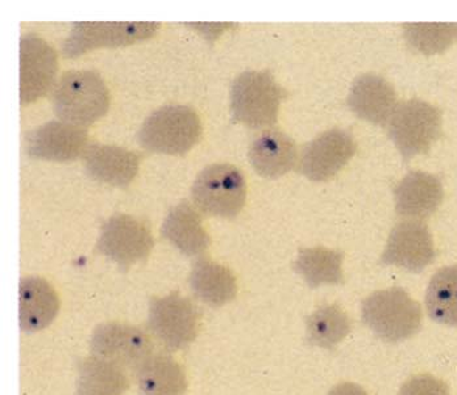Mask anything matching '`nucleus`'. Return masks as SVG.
<instances>
[{"label": "nucleus", "instance_id": "f257e3e1", "mask_svg": "<svg viewBox=\"0 0 457 395\" xmlns=\"http://www.w3.org/2000/svg\"><path fill=\"white\" fill-rule=\"evenodd\" d=\"M53 105L62 122L87 129L109 110V89L97 72L72 70L56 81Z\"/></svg>", "mask_w": 457, "mask_h": 395}, {"label": "nucleus", "instance_id": "f03ea898", "mask_svg": "<svg viewBox=\"0 0 457 395\" xmlns=\"http://www.w3.org/2000/svg\"><path fill=\"white\" fill-rule=\"evenodd\" d=\"M362 323L387 343H400L417 334L422 326V309L404 288L377 290L362 303Z\"/></svg>", "mask_w": 457, "mask_h": 395}, {"label": "nucleus", "instance_id": "7ed1b4c3", "mask_svg": "<svg viewBox=\"0 0 457 395\" xmlns=\"http://www.w3.org/2000/svg\"><path fill=\"white\" fill-rule=\"evenodd\" d=\"M287 92L270 71H245L231 84L230 106L234 121L250 129L278 123Z\"/></svg>", "mask_w": 457, "mask_h": 395}, {"label": "nucleus", "instance_id": "20e7f679", "mask_svg": "<svg viewBox=\"0 0 457 395\" xmlns=\"http://www.w3.org/2000/svg\"><path fill=\"white\" fill-rule=\"evenodd\" d=\"M202 121L190 106L168 105L144 121L137 139L143 148L165 155H185L202 137Z\"/></svg>", "mask_w": 457, "mask_h": 395}, {"label": "nucleus", "instance_id": "39448f33", "mask_svg": "<svg viewBox=\"0 0 457 395\" xmlns=\"http://www.w3.org/2000/svg\"><path fill=\"white\" fill-rule=\"evenodd\" d=\"M442 134V112L428 101L411 98L397 105L388 122V137L404 162L428 154Z\"/></svg>", "mask_w": 457, "mask_h": 395}, {"label": "nucleus", "instance_id": "423d86ee", "mask_svg": "<svg viewBox=\"0 0 457 395\" xmlns=\"http://www.w3.org/2000/svg\"><path fill=\"white\" fill-rule=\"evenodd\" d=\"M191 197L200 213L233 219L246 203V180L231 164H212L197 174Z\"/></svg>", "mask_w": 457, "mask_h": 395}, {"label": "nucleus", "instance_id": "0eeeda50", "mask_svg": "<svg viewBox=\"0 0 457 395\" xmlns=\"http://www.w3.org/2000/svg\"><path fill=\"white\" fill-rule=\"evenodd\" d=\"M200 310L191 298L173 292L149 301L148 327L166 349H183L196 340Z\"/></svg>", "mask_w": 457, "mask_h": 395}, {"label": "nucleus", "instance_id": "6e6552de", "mask_svg": "<svg viewBox=\"0 0 457 395\" xmlns=\"http://www.w3.org/2000/svg\"><path fill=\"white\" fill-rule=\"evenodd\" d=\"M160 22L78 21L63 45V55L76 58L97 47H118L156 35Z\"/></svg>", "mask_w": 457, "mask_h": 395}, {"label": "nucleus", "instance_id": "1a4fd4ad", "mask_svg": "<svg viewBox=\"0 0 457 395\" xmlns=\"http://www.w3.org/2000/svg\"><path fill=\"white\" fill-rule=\"evenodd\" d=\"M154 241L148 225L123 214H115L101 227L97 250L127 271L132 265L145 261Z\"/></svg>", "mask_w": 457, "mask_h": 395}, {"label": "nucleus", "instance_id": "9d476101", "mask_svg": "<svg viewBox=\"0 0 457 395\" xmlns=\"http://www.w3.org/2000/svg\"><path fill=\"white\" fill-rule=\"evenodd\" d=\"M90 351L95 357L137 372L154 354V341L141 327L120 323L104 324L93 332Z\"/></svg>", "mask_w": 457, "mask_h": 395}, {"label": "nucleus", "instance_id": "9b49d317", "mask_svg": "<svg viewBox=\"0 0 457 395\" xmlns=\"http://www.w3.org/2000/svg\"><path fill=\"white\" fill-rule=\"evenodd\" d=\"M357 151L348 130H327L306 144L299 155L298 171L314 182L334 179L351 162Z\"/></svg>", "mask_w": 457, "mask_h": 395}, {"label": "nucleus", "instance_id": "f8f14e48", "mask_svg": "<svg viewBox=\"0 0 457 395\" xmlns=\"http://www.w3.org/2000/svg\"><path fill=\"white\" fill-rule=\"evenodd\" d=\"M58 55L53 46L36 33L20 39V101L35 103L56 84Z\"/></svg>", "mask_w": 457, "mask_h": 395}, {"label": "nucleus", "instance_id": "ddd939ff", "mask_svg": "<svg viewBox=\"0 0 457 395\" xmlns=\"http://www.w3.org/2000/svg\"><path fill=\"white\" fill-rule=\"evenodd\" d=\"M436 252L433 234L421 220H403L392 228L380 262L409 273H421L433 264Z\"/></svg>", "mask_w": 457, "mask_h": 395}, {"label": "nucleus", "instance_id": "4468645a", "mask_svg": "<svg viewBox=\"0 0 457 395\" xmlns=\"http://www.w3.org/2000/svg\"><path fill=\"white\" fill-rule=\"evenodd\" d=\"M88 130L52 121L25 135L28 156L49 162H72L88 147Z\"/></svg>", "mask_w": 457, "mask_h": 395}, {"label": "nucleus", "instance_id": "2eb2a0df", "mask_svg": "<svg viewBox=\"0 0 457 395\" xmlns=\"http://www.w3.org/2000/svg\"><path fill=\"white\" fill-rule=\"evenodd\" d=\"M442 181L434 174L411 171L395 186V211L406 220H425L442 205Z\"/></svg>", "mask_w": 457, "mask_h": 395}, {"label": "nucleus", "instance_id": "dca6fc26", "mask_svg": "<svg viewBox=\"0 0 457 395\" xmlns=\"http://www.w3.org/2000/svg\"><path fill=\"white\" fill-rule=\"evenodd\" d=\"M397 105L392 84L375 73H365L355 79L348 96L353 114L372 125H388Z\"/></svg>", "mask_w": 457, "mask_h": 395}, {"label": "nucleus", "instance_id": "f3484780", "mask_svg": "<svg viewBox=\"0 0 457 395\" xmlns=\"http://www.w3.org/2000/svg\"><path fill=\"white\" fill-rule=\"evenodd\" d=\"M248 160L259 176L278 179L298 165L297 143L280 130H265L251 143Z\"/></svg>", "mask_w": 457, "mask_h": 395}, {"label": "nucleus", "instance_id": "a211bd4d", "mask_svg": "<svg viewBox=\"0 0 457 395\" xmlns=\"http://www.w3.org/2000/svg\"><path fill=\"white\" fill-rule=\"evenodd\" d=\"M83 159L92 179L117 188L129 186L139 172V155L122 147L89 144Z\"/></svg>", "mask_w": 457, "mask_h": 395}, {"label": "nucleus", "instance_id": "6ab92c4d", "mask_svg": "<svg viewBox=\"0 0 457 395\" xmlns=\"http://www.w3.org/2000/svg\"><path fill=\"white\" fill-rule=\"evenodd\" d=\"M61 307L58 295L49 282L28 276L20 282L19 315L22 332H36L53 324Z\"/></svg>", "mask_w": 457, "mask_h": 395}, {"label": "nucleus", "instance_id": "aec40b11", "mask_svg": "<svg viewBox=\"0 0 457 395\" xmlns=\"http://www.w3.org/2000/svg\"><path fill=\"white\" fill-rule=\"evenodd\" d=\"M161 234L187 256H202L207 252L211 244L210 234L203 227L200 214L187 200L169 211L161 228Z\"/></svg>", "mask_w": 457, "mask_h": 395}, {"label": "nucleus", "instance_id": "412c9836", "mask_svg": "<svg viewBox=\"0 0 457 395\" xmlns=\"http://www.w3.org/2000/svg\"><path fill=\"white\" fill-rule=\"evenodd\" d=\"M190 286L194 295L212 307L230 303L238 292L234 273L228 267L205 258L195 262Z\"/></svg>", "mask_w": 457, "mask_h": 395}, {"label": "nucleus", "instance_id": "4be33fe9", "mask_svg": "<svg viewBox=\"0 0 457 395\" xmlns=\"http://www.w3.org/2000/svg\"><path fill=\"white\" fill-rule=\"evenodd\" d=\"M141 395H183L187 378L182 366L169 354H152L137 371Z\"/></svg>", "mask_w": 457, "mask_h": 395}, {"label": "nucleus", "instance_id": "5701e85b", "mask_svg": "<svg viewBox=\"0 0 457 395\" xmlns=\"http://www.w3.org/2000/svg\"><path fill=\"white\" fill-rule=\"evenodd\" d=\"M76 395H123L129 388V380L122 366L101 359L86 357L79 363Z\"/></svg>", "mask_w": 457, "mask_h": 395}, {"label": "nucleus", "instance_id": "b1692460", "mask_svg": "<svg viewBox=\"0 0 457 395\" xmlns=\"http://www.w3.org/2000/svg\"><path fill=\"white\" fill-rule=\"evenodd\" d=\"M343 253L326 248H306L298 253L293 269L310 288L337 286L343 283Z\"/></svg>", "mask_w": 457, "mask_h": 395}, {"label": "nucleus", "instance_id": "393cba45", "mask_svg": "<svg viewBox=\"0 0 457 395\" xmlns=\"http://www.w3.org/2000/svg\"><path fill=\"white\" fill-rule=\"evenodd\" d=\"M425 304L431 320L457 327V265L443 267L431 278Z\"/></svg>", "mask_w": 457, "mask_h": 395}, {"label": "nucleus", "instance_id": "a878e982", "mask_svg": "<svg viewBox=\"0 0 457 395\" xmlns=\"http://www.w3.org/2000/svg\"><path fill=\"white\" fill-rule=\"evenodd\" d=\"M307 341L320 349H334L348 337L351 318L336 304L320 306L306 320Z\"/></svg>", "mask_w": 457, "mask_h": 395}, {"label": "nucleus", "instance_id": "bb28decb", "mask_svg": "<svg viewBox=\"0 0 457 395\" xmlns=\"http://www.w3.org/2000/svg\"><path fill=\"white\" fill-rule=\"evenodd\" d=\"M403 30L409 46L425 55H439L457 42V22H408Z\"/></svg>", "mask_w": 457, "mask_h": 395}, {"label": "nucleus", "instance_id": "cd10ccee", "mask_svg": "<svg viewBox=\"0 0 457 395\" xmlns=\"http://www.w3.org/2000/svg\"><path fill=\"white\" fill-rule=\"evenodd\" d=\"M399 395H451V393L445 381L431 374H420V376L409 378L400 389Z\"/></svg>", "mask_w": 457, "mask_h": 395}, {"label": "nucleus", "instance_id": "c85d7f7f", "mask_svg": "<svg viewBox=\"0 0 457 395\" xmlns=\"http://www.w3.org/2000/svg\"><path fill=\"white\" fill-rule=\"evenodd\" d=\"M328 395H368L360 385L352 382H344L335 386Z\"/></svg>", "mask_w": 457, "mask_h": 395}]
</instances>
